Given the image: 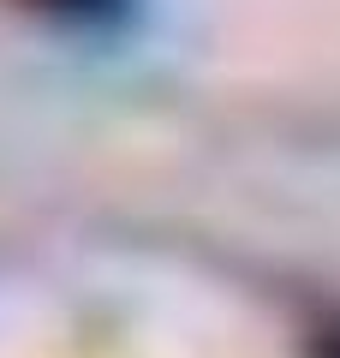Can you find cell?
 Returning a JSON list of instances; mask_svg holds the SVG:
<instances>
[{
  "mask_svg": "<svg viewBox=\"0 0 340 358\" xmlns=\"http://www.w3.org/2000/svg\"><path fill=\"white\" fill-rule=\"evenodd\" d=\"M30 6H42L48 18H60L72 30H113L132 18V0H30Z\"/></svg>",
  "mask_w": 340,
  "mask_h": 358,
  "instance_id": "1",
  "label": "cell"
},
{
  "mask_svg": "<svg viewBox=\"0 0 340 358\" xmlns=\"http://www.w3.org/2000/svg\"><path fill=\"white\" fill-rule=\"evenodd\" d=\"M316 358H340V322H334V329H323V341H316Z\"/></svg>",
  "mask_w": 340,
  "mask_h": 358,
  "instance_id": "2",
  "label": "cell"
}]
</instances>
